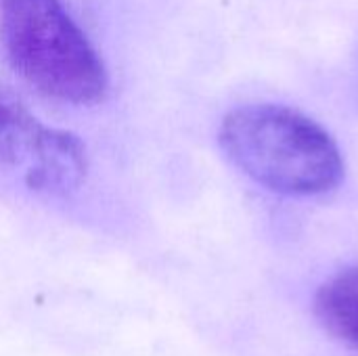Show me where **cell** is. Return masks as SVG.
I'll return each instance as SVG.
<instances>
[{"label": "cell", "instance_id": "cell-4", "mask_svg": "<svg viewBox=\"0 0 358 356\" xmlns=\"http://www.w3.org/2000/svg\"><path fill=\"white\" fill-rule=\"evenodd\" d=\"M315 315L327 334L358 348V266L338 273L319 287Z\"/></svg>", "mask_w": 358, "mask_h": 356}, {"label": "cell", "instance_id": "cell-3", "mask_svg": "<svg viewBox=\"0 0 358 356\" xmlns=\"http://www.w3.org/2000/svg\"><path fill=\"white\" fill-rule=\"evenodd\" d=\"M0 170L34 193L65 197L84 185L88 151L78 134L44 124L0 90Z\"/></svg>", "mask_w": 358, "mask_h": 356}, {"label": "cell", "instance_id": "cell-2", "mask_svg": "<svg viewBox=\"0 0 358 356\" xmlns=\"http://www.w3.org/2000/svg\"><path fill=\"white\" fill-rule=\"evenodd\" d=\"M0 42L13 69L40 94L65 105H96L107 67L61 0H0Z\"/></svg>", "mask_w": 358, "mask_h": 356}, {"label": "cell", "instance_id": "cell-1", "mask_svg": "<svg viewBox=\"0 0 358 356\" xmlns=\"http://www.w3.org/2000/svg\"><path fill=\"white\" fill-rule=\"evenodd\" d=\"M218 143L243 174L277 193L323 195L344 178V157L334 136L285 105L233 109L220 124Z\"/></svg>", "mask_w": 358, "mask_h": 356}]
</instances>
